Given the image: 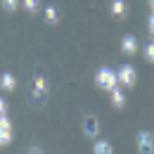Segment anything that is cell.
<instances>
[{
    "label": "cell",
    "mask_w": 154,
    "mask_h": 154,
    "mask_svg": "<svg viewBox=\"0 0 154 154\" xmlns=\"http://www.w3.org/2000/svg\"><path fill=\"white\" fill-rule=\"evenodd\" d=\"M95 83L100 90H104V93H112L119 88V76H116L114 69H109V66H102V69H97L95 74Z\"/></svg>",
    "instance_id": "cell-1"
},
{
    "label": "cell",
    "mask_w": 154,
    "mask_h": 154,
    "mask_svg": "<svg viewBox=\"0 0 154 154\" xmlns=\"http://www.w3.org/2000/svg\"><path fill=\"white\" fill-rule=\"evenodd\" d=\"M116 76H119V85L121 88H135V83H137V71H135L133 64H121Z\"/></svg>",
    "instance_id": "cell-2"
},
{
    "label": "cell",
    "mask_w": 154,
    "mask_h": 154,
    "mask_svg": "<svg viewBox=\"0 0 154 154\" xmlns=\"http://www.w3.org/2000/svg\"><path fill=\"white\" fill-rule=\"evenodd\" d=\"M135 145H137V152L140 154H154V137H152V133H147V131L137 133Z\"/></svg>",
    "instance_id": "cell-3"
},
{
    "label": "cell",
    "mask_w": 154,
    "mask_h": 154,
    "mask_svg": "<svg viewBox=\"0 0 154 154\" xmlns=\"http://www.w3.org/2000/svg\"><path fill=\"white\" fill-rule=\"evenodd\" d=\"M14 131H12V121L7 119V114L0 116V147H7L10 142H12V137H14Z\"/></svg>",
    "instance_id": "cell-4"
},
{
    "label": "cell",
    "mask_w": 154,
    "mask_h": 154,
    "mask_svg": "<svg viewBox=\"0 0 154 154\" xmlns=\"http://www.w3.org/2000/svg\"><path fill=\"white\" fill-rule=\"evenodd\" d=\"M83 133H85V137L97 140V135H100V121H97V116H85V121H83Z\"/></svg>",
    "instance_id": "cell-5"
},
{
    "label": "cell",
    "mask_w": 154,
    "mask_h": 154,
    "mask_svg": "<svg viewBox=\"0 0 154 154\" xmlns=\"http://www.w3.org/2000/svg\"><path fill=\"white\" fill-rule=\"evenodd\" d=\"M121 50H123V55H135L137 52V38L131 36V33H126L121 38Z\"/></svg>",
    "instance_id": "cell-6"
},
{
    "label": "cell",
    "mask_w": 154,
    "mask_h": 154,
    "mask_svg": "<svg viewBox=\"0 0 154 154\" xmlns=\"http://www.w3.org/2000/svg\"><path fill=\"white\" fill-rule=\"evenodd\" d=\"M109 12H112V17H116V19H126V14H128V7H126V2H123V0H112V5H109Z\"/></svg>",
    "instance_id": "cell-7"
},
{
    "label": "cell",
    "mask_w": 154,
    "mask_h": 154,
    "mask_svg": "<svg viewBox=\"0 0 154 154\" xmlns=\"http://www.w3.org/2000/svg\"><path fill=\"white\" fill-rule=\"evenodd\" d=\"M93 152L95 154H114V145H112L109 140H100V137H97L95 145H93Z\"/></svg>",
    "instance_id": "cell-8"
},
{
    "label": "cell",
    "mask_w": 154,
    "mask_h": 154,
    "mask_svg": "<svg viewBox=\"0 0 154 154\" xmlns=\"http://www.w3.org/2000/svg\"><path fill=\"white\" fill-rule=\"evenodd\" d=\"M48 95V81L43 76L33 78V97H45Z\"/></svg>",
    "instance_id": "cell-9"
},
{
    "label": "cell",
    "mask_w": 154,
    "mask_h": 154,
    "mask_svg": "<svg viewBox=\"0 0 154 154\" xmlns=\"http://www.w3.org/2000/svg\"><path fill=\"white\" fill-rule=\"evenodd\" d=\"M109 97H112V107H116V109H123V107H126V95H123L121 85H119L116 90H112Z\"/></svg>",
    "instance_id": "cell-10"
},
{
    "label": "cell",
    "mask_w": 154,
    "mask_h": 154,
    "mask_svg": "<svg viewBox=\"0 0 154 154\" xmlns=\"http://www.w3.org/2000/svg\"><path fill=\"white\" fill-rule=\"evenodd\" d=\"M0 88H2L5 93H12V90L17 88V78L12 76V74H2V76H0Z\"/></svg>",
    "instance_id": "cell-11"
},
{
    "label": "cell",
    "mask_w": 154,
    "mask_h": 154,
    "mask_svg": "<svg viewBox=\"0 0 154 154\" xmlns=\"http://www.w3.org/2000/svg\"><path fill=\"white\" fill-rule=\"evenodd\" d=\"M45 21H48L50 26L59 24V12H57V7H52V5H48V7H45Z\"/></svg>",
    "instance_id": "cell-12"
},
{
    "label": "cell",
    "mask_w": 154,
    "mask_h": 154,
    "mask_svg": "<svg viewBox=\"0 0 154 154\" xmlns=\"http://www.w3.org/2000/svg\"><path fill=\"white\" fill-rule=\"evenodd\" d=\"M21 7H24L26 12L36 14V12H40V0H21Z\"/></svg>",
    "instance_id": "cell-13"
},
{
    "label": "cell",
    "mask_w": 154,
    "mask_h": 154,
    "mask_svg": "<svg viewBox=\"0 0 154 154\" xmlns=\"http://www.w3.org/2000/svg\"><path fill=\"white\" fill-rule=\"evenodd\" d=\"M0 2H2V10H5V12H14L21 5V0H0Z\"/></svg>",
    "instance_id": "cell-14"
},
{
    "label": "cell",
    "mask_w": 154,
    "mask_h": 154,
    "mask_svg": "<svg viewBox=\"0 0 154 154\" xmlns=\"http://www.w3.org/2000/svg\"><path fill=\"white\" fill-rule=\"evenodd\" d=\"M145 59L154 64V40H149V43L145 45Z\"/></svg>",
    "instance_id": "cell-15"
},
{
    "label": "cell",
    "mask_w": 154,
    "mask_h": 154,
    "mask_svg": "<svg viewBox=\"0 0 154 154\" xmlns=\"http://www.w3.org/2000/svg\"><path fill=\"white\" fill-rule=\"evenodd\" d=\"M149 7H152V14H149V24H147V29H149V36L154 40V0H149Z\"/></svg>",
    "instance_id": "cell-16"
},
{
    "label": "cell",
    "mask_w": 154,
    "mask_h": 154,
    "mask_svg": "<svg viewBox=\"0 0 154 154\" xmlns=\"http://www.w3.org/2000/svg\"><path fill=\"white\" fill-rule=\"evenodd\" d=\"M5 114H7V100L0 97V116H5Z\"/></svg>",
    "instance_id": "cell-17"
},
{
    "label": "cell",
    "mask_w": 154,
    "mask_h": 154,
    "mask_svg": "<svg viewBox=\"0 0 154 154\" xmlns=\"http://www.w3.org/2000/svg\"><path fill=\"white\" fill-rule=\"evenodd\" d=\"M26 154H43V152H40L38 147H31V149H29V152H26Z\"/></svg>",
    "instance_id": "cell-18"
},
{
    "label": "cell",
    "mask_w": 154,
    "mask_h": 154,
    "mask_svg": "<svg viewBox=\"0 0 154 154\" xmlns=\"http://www.w3.org/2000/svg\"><path fill=\"white\" fill-rule=\"evenodd\" d=\"M152 137H154V133H152Z\"/></svg>",
    "instance_id": "cell-19"
}]
</instances>
